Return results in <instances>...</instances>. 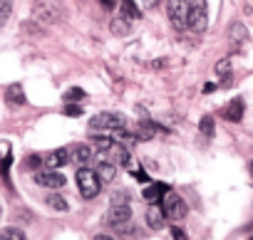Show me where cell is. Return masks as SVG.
I'll return each instance as SVG.
<instances>
[{
    "mask_svg": "<svg viewBox=\"0 0 253 240\" xmlns=\"http://www.w3.org/2000/svg\"><path fill=\"white\" fill-rule=\"evenodd\" d=\"M33 15H35V20L52 25V23H65L67 10H65V5L60 3V0H35Z\"/></svg>",
    "mask_w": 253,
    "mask_h": 240,
    "instance_id": "obj_1",
    "label": "cell"
},
{
    "mask_svg": "<svg viewBox=\"0 0 253 240\" xmlns=\"http://www.w3.org/2000/svg\"><path fill=\"white\" fill-rule=\"evenodd\" d=\"M77 186H80L82 198H94V196L102 191V178H99V173L92 171V169H80V171H77Z\"/></svg>",
    "mask_w": 253,
    "mask_h": 240,
    "instance_id": "obj_2",
    "label": "cell"
},
{
    "mask_svg": "<svg viewBox=\"0 0 253 240\" xmlns=\"http://www.w3.org/2000/svg\"><path fill=\"white\" fill-rule=\"evenodd\" d=\"M186 28H191L194 33H204L209 28V8H206V0H194L189 5V20Z\"/></svg>",
    "mask_w": 253,
    "mask_h": 240,
    "instance_id": "obj_3",
    "label": "cell"
},
{
    "mask_svg": "<svg viewBox=\"0 0 253 240\" xmlns=\"http://www.w3.org/2000/svg\"><path fill=\"white\" fill-rule=\"evenodd\" d=\"M162 210H164V215L167 218H171V220H181L184 215H186V203L176 196V193H164V198H162Z\"/></svg>",
    "mask_w": 253,
    "mask_h": 240,
    "instance_id": "obj_4",
    "label": "cell"
},
{
    "mask_svg": "<svg viewBox=\"0 0 253 240\" xmlns=\"http://www.w3.org/2000/svg\"><path fill=\"white\" fill-rule=\"evenodd\" d=\"M169 20L176 30H186V20H189V3L186 0H169Z\"/></svg>",
    "mask_w": 253,
    "mask_h": 240,
    "instance_id": "obj_5",
    "label": "cell"
},
{
    "mask_svg": "<svg viewBox=\"0 0 253 240\" xmlns=\"http://www.w3.org/2000/svg\"><path fill=\"white\" fill-rule=\"evenodd\" d=\"M124 127V116L114 111H102L92 116V129H122Z\"/></svg>",
    "mask_w": 253,
    "mask_h": 240,
    "instance_id": "obj_6",
    "label": "cell"
},
{
    "mask_svg": "<svg viewBox=\"0 0 253 240\" xmlns=\"http://www.w3.org/2000/svg\"><path fill=\"white\" fill-rule=\"evenodd\" d=\"M129 220H132V208L126 206V203L124 206H112V210L107 215V223L114 225V228H124Z\"/></svg>",
    "mask_w": 253,
    "mask_h": 240,
    "instance_id": "obj_7",
    "label": "cell"
},
{
    "mask_svg": "<svg viewBox=\"0 0 253 240\" xmlns=\"http://www.w3.org/2000/svg\"><path fill=\"white\" fill-rule=\"evenodd\" d=\"M35 183H40V186H45V188H62L67 181H65V176L57 173V171H40V173L35 176Z\"/></svg>",
    "mask_w": 253,
    "mask_h": 240,
    "instance_id": "obj_8",
    "label": "cell"
},
{
    "mask_svg": "<svg viewBox=\"0 0 253 240\" xmlns=\"http://www.w3.org/2000/svg\"><path fill=\"white\" fill-rule=\"evenodd\" d=\"M107 156H109V164H114V166H124L126 161H129V151H126L122 144H117V141L109 146Z\"/></svg>",
    "mask_w": 253,
    "mask_h": 240,
    "instance_id": "obj_9",
    "label": "cell"
},
{
    "mask_svg": "<svg viewBox=\"0 0 253 240\" xmlns=\"http://www.w3.org/2000/svg\"><path fill=\"white\" fill-rule=\"evenodd\" d=\"M132 23L134 20H129V18H124V15H117L114 20H112V25H109V30L114 33V35H129L132 33Z\"/></svg>",
    "mask_w": 253,
    "mask_h": 240,
    "instance_id": "obj_10",
    "label": "cell"
},
{
    "mask_svg": "<svg viewBox=\"0 0 253 240\" xmlns=\"http://www.w3.org/2000/svg\"><path fill=\"white\" fill-rule=\"evenodd\" d=\"M5 102L13 104V106H20L25 104V92H23V84H10L5 89Z\"/></svg>",
    "mask_w": 253,
    "mask_h": 240,
    "instance_id": "obj_11",
    "label": "cell"
},
{
    "mask_svg": "<svg viewBox=\"0 0 253 240\" xmlns=\"http://www.w3.org/2000/svg\"><path fill=\"white\" fill-rule=\"evenodd\" d=\"M223 116L228 119V122H241V119H243V99H233L223 109Z\"/></svg>",
    "mask_w": 253,
    "mask_h": 240,
    "instance_id": "obj_12",
    "label": "cell"
},
{
    "mask_svg": "<svg viewBox=\"0 0 253 240\" xmlns=\"http://www.w3.org/2000/svg\"><path fill=\"white\" fill-rule=\"evenodd\" d=\"M67 161H70V151H67V149H57V151H52V154L47 156V161H45V164H47V166L55 171V169L65 166Z\"/></svg>",
    "mask_w": 253,
    "mask_h": 240,
    "instance_id": "obj_13",
    "label": "cell"
},
{
    "mask_svg": "<svg viewBox=\"0 0 253 240\" xmlns=\"http://www.w3.org/2000/svg\"><path fill=\"white\" fill-rule=\"evenodd\" d=\"M147 223H149V228H154V230L164 228V210H162L159 206H149V210H147Z\"/></svg>",
    "mask_w": 253,
    "mask_h": 240,
    "instance_id": "obj_14",
    "label": "cell"
},
{
    "mask_svg": "<svg viewBox=\"0 0 253 240\" xmlns=\"http://www.w3.org/2000/svg\"><path fill=\"white\" fill-rule=\"evenodd\" d=\"M119 8H122V15L129 18V20H139L142 18V10L134 0H119Z\"/></svg>",
    "mask_w": 253,
    "mask_h": 240,
    "instance_id": "obj_15",
    "label": "cell"
},
{
    "mask_svg": "<svg viewBox=\"0 0 253 240\" xmlns=\"http://www.w3.org/2000/svg\"><path fill=\"white\" fill-rule=\"evenodd\" d=\"M154 132H157V127H154L152 122H139L132 137H134L137 141H147V139H152V137H154Z\"/></svg>",
    "mask_w": 253,
    "mask_h": 240,
    "instance_id": "obj_16",
    "label": "cell"
},
{
    "mask_svg": "<svg viewBox=\"0 0 253 240\" xmlns=\"http://www.w3.org/2000/svg\"><path fill=\"white\" fill-rule=\"evenodd\" d=\"M164 193H167V186H147L144 188V198L147 201H159V198H164Z\"/></svg>",
    "mask_w": 253,
    "mask_h": 240,
    "instance_id": "obj_17",
    "label": "cell"
},
{
    "mask_svg": "<svg viewBox=\"0 0 253 240\" xmlns=\"http://www.w3.org/2000/svg\"><path fill=\"white\" fill-rule=\"evenodd\" d=\"M45 201H47V206H50V208H55V210H62V213L70 208V203H67L62 196H57V193H50Z\"/></svg>",
    "mask_w": 253,
    "mask_h": 240,
    "instance_id": "obj_18",
    "label": "cell"
},
{
    "mask_svg": "<svg viewBox=\"0 0 253 240\" xmlns=\"http://www.w3.org/2000/svg\"><path fill=\"white\" fill-rule=\"evenodd\" d=\"M10 13H13V0H0V28L8 23Z\"/></svg>",
    "mask_w": 253,
    "mask_h": 240,
    "instance_id": "obj_19",
    "label": "cell"
},
{
    "mask_svg": "<svg viewBox=\"0 0 253 240\" xmlns=\"http://www.w3.org/2000/svg\"><path fill=\"white\" fill-rule=\"evenodd\" d=\"M199 129H201V134H204L206 139H211V137H213V132H216V127H213V119H211V116H204L201 122H199Z\"/></svg>",
    "mask_w": 253,
    "mask_h": 240,
    "instance_id": "obj_20",
    "label": "cell"
},
{
    "mask_svg": "<svg viewBox=\"0 0 253 240\" xmlns=\"http://www.w3.org/2000/svg\"><path fill=\"white\" fill-rule=\"evenodd\" d=\"M0 240H25V233L20 228H5L0 233Z\"/></svg>",
    "mask_w": 253,
    "mask_h": 240,
    "instance_id": "obj_21",
    "label": "cell"
},
{
    "mask_svg": "<svg viewBox=\"0 0 253 240\" xmlns=\"http://www.w3.org/2000/svg\"><path fill=\"white\" fill-rule=\"evenodd\" d=\"M112 144H114V141H112L109 137H94V151H102V154H107Z\"/></svg>",
    "mask_w": 253,
    "mask_h": 240,
    "instance_id": "obj_22",
    "label": "cell"
},
{
    "mask_svg": "<svg viewBox=\"0 0 253 240\" xmlns=\"http://www.w3.org/2000/svg\"><path fill=\"white\" fill-rule=\"evenodd\" d=\"M75 159L82 161V164L89 161V159H92V149H89V146H77V149H75Z\"/></svg>",
    "mask_w": 253,
    "mask_h": 240,
    "instance_id": "obj_23",
    "label": "cell"
},
{
    "mask_svg": "<svg viewBox=\"0 0 253 240\" xmlns=\"http://www.w3.org/2000/svg\"><path fill=\"white\" fill-rule=\"evenodd\" d=\"M72 99H84V92H82L80 87L67 89V92H65V102H72Z\"/></svg>",
    "mask_w": 253,
    "mask_h": 240,
    "instance_id": "obj_24",
    "label": "cell"
},
{
    "mask_svg": "<svg viewBox=\"0 0 253 240\" xmlns=\"http://www.w3.org/2000/svg\"><path fill=\"white\" fill-rule=\"evenodd\" d=\"M65 114H67V116H80V114H82V106H80V104H72V102H67V106H65Z\"/></svg>",
    "mask_w": 253,
    "mask_h": 240,
    "instance_id": "obj_25",
    "label": "cell"
},
{
    "mask_svg": "<svg viewBox=\"0 0 253 240\" xmlns=\"http://www.w3.org/2000/svg\"><path fill=\"white\" fill-rule=\"evenodd\" d=\"M231 72V60H221L216 65V74H228Z\"/></svg>",
    "mask_w": 253,
    "mask_h": 240,
    "instance_id": "obj_26",
    "label": "cell"
},
{
    "mask_svg": "<svg viewBox=\"0 0 253 240\" xmlns=\"http://www.w3.org/2000/svg\"><path fill=\"white\" fill-rule=\"evenodd\" d=\"M171 235H174V240H189L186 233H184L181 228H171Z\"/></svg>",
    "mask_w": 253,
    "mask_h": 240,
    "instance_id": "obj_27",
    "label": "cell"
},
{
    "mask_svg": "<svg viewBox=\"0 0 253 240\" xmlns=\"http://www.w3.org/2000/svg\"><path fill=\"white\" fill-rule=\"evenodd\" d=\"M28 166H30V169H38V166H42V159H40V156H30V159H28Z\"/></svg>",
    "mask_w": 253,
    "mask_h": 240,
    "instance_id": "obj_28",
    "label": "cell"
},
{
    "mask_svg": "<svg viewBox=\"0 0 253 240\" xmlns=\"http://www.w3.org/2000/svg\"><path fill=\"white\" fill-rule=\"evenodd\" d=\"M102 5L104 8H114V0H102Z\"/></svg>",
    "mask_w": 253,
    "mask_h": 240,
    "instance_id": "obj_29",
    "label": "cell"
},
{
    "mask_svg": "<svg viewBox=\"0 0 253 240\" xmlns=\"http://www.w3.org/2000/svg\"><path fill=\"white\" fill-rule=\"evenodd\" d=\"M144 3H147V5H149V8H154V5H157V3H159V0H144Z\"/></svg>",
    "mask_w": 253,
    "mask_h": 240,
    "instance_id": "obj_30",
    "label": "cell"
},
{
    "mask_svg": "<svg viewBox=\"0 0 253 240\" xmlns=\"http://www.w3.org/2000/svg\"><path fill=\"white\" fill-rule=\"evenodd\" d=\"M94 240H114V238H109V235H97Z\"/></svg>",
    "mask_w": 253,
    "mask_h": 240,
    "instance_id": "obj_31",
    "label": "cell"
},
{
    "mask_svg": "<svg viewBox=\"0 0 253 240\" xmlns=\"http://www.w3.org/2000/svg\"><path fill=\"white\" fill-rule=\"evenodd\" d=\"M251 173H253V164H251Z\"/></svg>",
    "mask_w": 253,
    "mask_h": 240,
    "instance_id": "obj_32",
    "label": "cell"
},
{
    "mask_svg": "<svg viewBox=\"0 0 253 240\" xmlns=\"http://www.w3.org/2000/svg\"><path fill=\"white\" fill-rule=\"evenodd\" d=\"M0 213H3V210H0Z\"/></svg>",
    "mask_w": 253,
    "mask_h": 240,
    "instance_id": "obj_33",
    "label": "cell"
}]
</instances>
